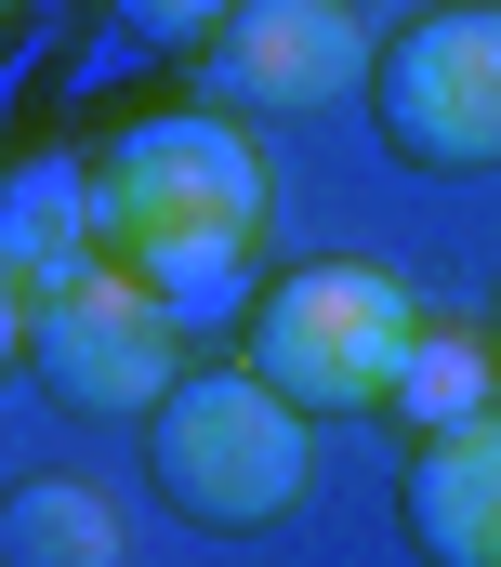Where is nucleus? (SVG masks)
I'll return each instance as SVG.
<instances>
[{
  "instance_id": "obj_1",
  "label": "nucleus",
  "mask_w": 501,
  "mask_h": 567,
  "mask_svg": "<svg viewBox=\"0 0 501 567\" xmlns=\"http://www.w3.org/2000/svg\"><path fill=\"white\" fill-rule=\"evenodd\" d=\"M304 462H317V410H290L264 370H185L159 410H145V475L185 528H277L304 502Z\"/></svg>"
},
{
  "instance_id": "obj_2",
  "label": "nucleus",
  "mask_w": 501,
  "mask_h": 567,
  "mask_svg": "<svg viewBox=\"0 0 501 567\" xmlns=\"http://www.w3.org/2000/svg\"><path fill=\"white\" fill-rule=\"evenodd\" d=\"M93 212H106V265H159L198 238H264V145L238 106H172L93 145Z\"/></svg>"
},
{
  "instance_id": "obj_3",
  "label": "nucleus",
  "mask_w": 501,
  "mask_h": 567,
  "mask_svg": "<svg viewBox=\"0 0 501 567\" xmlns=\"http://www.w3.org/2000/svg\"><path fill=\"white\" fill-rule=\"evenodd\" d=\"M409 330H422V303L382 278V265H290V278L250 290L238 357L277 383V396H290V410L357 423V410H382V396H396Z\"/></svg>"
},
{
  "instance_id": "obj_4",
  "label": "nucleus",
  "mask_w": 501,
  "mask_h": 567,
  "mask_svg": "<svg viewBox=\"0 0 501 567\" xmlns=\"http://www.w3.org/2000/svg\"><path fill=\"white\" fill-rule=\"evenodd\" d=\"M0 330H13L27 383H40L53 410H80V423H145V410L185 383V343H198L132 265H93V278H67L53 303H27V317H0Z\"/></svg>"
},
{
  "instance_id": "obj_5",
  "label": "nucleus",
  "mask_w": 501,
  "mask_h": 567,
  "mask_svg": "<svg viewBox=\"0 0 501 567\" xmlns=\"http://www.w3.org/2000/svg\"><path fill=\"white\" fill-rule=\"evenodd\" d=\"M370 133L396 172H501V0H436L382 40Z\"/></svg>"
},
{
  "instance_id": "obj_6",
  "label": "nucleus",
  "mask_w": 501,
  "mask_h": 567,
  "mask_svg": "<svg viewBox=\"0 0 501 567\" xmlns=\"http://www.w3.org/2000/svg\"><path fill=\"white\" fill-rule=\"evenodd\" d=\"M370 53L382 40L357 27V0H238L225 40L198 53V80L238 120H304L330 93H370Z\"/></svg>"
},
{
  "instance_id": "obj_7",
  "label": "nucleus",
  "mask_w": 501,
  "mask_h": 567,
  "mask_svg": "<svg viewBox=\"0 0 501 567\" xmlns=\"http://www.w3.org/2000/svg\"><path fill=\"white\" fill-rule=\"evenodd\" d=\"M93 265H106L93 145H40V158H13V185H0V317L53 303L67 278H93Z\"/></svg>"
},
{
  "instance_id": "obj_8",
  "label": "nucleus",
  "mask_w": 501,
  "mask_h": 567,
  "mask_svg": "<svg viewBox=\"0 0 501 567\" xmlns=\"http://www.w3.org/2000/svg\"><path fill=\"white\" fill-rule=\"evenodd\" d=\"M396 528H409L422 567H501V410H476L449 435H409Z\"/></svg>"
},
{
  "instance_id": "obj_9",
  "label": "nucleus",
  "mask_w": 501,
  "mask_h": 567,
  "mask_svg": "<svg viewBox=\"0 0 501 567\" xmlns=\"http://www.w3.org/2000/svg\"><path fill=\"white\" fill-rule=\"evenodd\" d=\"M396 435H449L476 423V410H501V330H462V317H422L409 330V370H396Z\"/></svg>"
},
{
  "instance_id": "obj_10",
  "label": "nucleus",
  "mask_w": 501,
  "mask_h": 567,
  "mask_svg": "<svg viewBox=\"0 0 501 567\" xmlns=\"http://www.w3.org/2000/svg\"><path fill=\"white\" fill-rule=\"evenodd\" d=\"M0 555L13 567H132V542H120V502H106V488L27 475V488L0 502Z\"/></svg>"
},
{
  "instance_id": "obj_11",
  "label": "nucleus",
  "mask_w": 501,
  "mask_h": 567,
  "mask_svg": "<svg viewBox=\"0 0 501 567\" xmlns=\"http://www.w3.org/2000/svg\"><path fill=\"white\" fill-rule=\"evenodd\" d=\"M120 13H132V40H159V53H212L238 0H120Z\"/></svg>"
},
{
  "instance_id": "obj_12",
  "label": "nucleus",
  "mask_w": 501,
  "mask_h": 567,
  "mask_svg": "<svg viewBox=\"0 0 501 567\" xmlns=\"http://www.w3.org/2000/svg\"><path fill=\"white\" fill-rule=\"evenodd\" d=\"M357 13H370V0H357Z\"/></svg>"
},
{
  "instance_id": "obj_13",
  "label": "nucleus",
  "mask_w": 501,
  "mask_h": 567,
  "mask_svg": "<svg viewBox=\"0 0 501 567\" xmlns=\"http://www.w3.org/2000/svg\"><path fill=\"white\" fill-rule=\"evenodd\" d=\"M489 330H501V317H489Z\"/></svg>"
}]
</instances>
